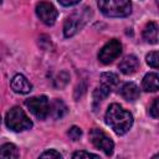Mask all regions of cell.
<instances>
[{
  "label": "cell",
  "instance_id": "603a6c76",
  "mask_svg": "<svg viewBox=\"0 0 159 159\" xmlns=\"http://www.w3.org/2000/svg\"><path fill=\"white\" fill-rule=\"evenodd\" d=\"M81 0H58V2L63 6H72V5H76L78 4Z\"/></svg>",
  "mask_w": 159,
  "mask_h": 159
},
{
  "label": "cell",
  "instance_id": "9a60e30c",
  "mask_svg": "<svg viewBox=\"0 0 159 159\" xmlns=\"http://www.w3.org/2000/svg\"><path fill=\"white\" fill-rule=\"evenodd\" d=\"M19 150L12 143H5L0 147V158H19Z\"/></svg>",
  "mask_w": 159,
  "mask_h": 159
},
{
  "label": "cell",
  "instance_id": "6da1fadb",
  "mask_svg": "<svg viewBox=\"0 0 159 159\" xmlns=\"http://www.w3.org/2000/svg\"><path fill=\"white\" fill-rule=\"evenodd\" d=\"M106 123L113 129V132L118 135L125 134L130 127L133 125V116L130 112L125 111L120 104L112 103L104 116Z\"/></svg>",
  "mask_w": 159,
  "mask_h": 159
},
{
  "label": "cell",
  "instance_id": "8fae6325",
  "mask_svg": "<svg viewBox=\"0 0 159 159\" xmlns=\"http://www.w3.org/2000/svg\"><path fill=\"white\" fill-rule=\"evenodd\" d=\"M119 93H120V96H122L125 101H130V102L138 99L139 96H140L139 87H138L135 83H133V82H127V83H124V84L120 87Z\"/></svg>",
  "mask_w": 159,
  "mask_h": 159
},
{
  "label": "cell",
  "instance_id": "d6986e66",
  "mask_svg": "<svg viewBox=\"0 0 159 159\" xmlns=\"http://www.w3.org/2000/svg\"><path fill=\"white\" fill-rule=\"evenodd\" d=\"M67 134H68V137H70L72 140H78V139L82 137V130H81L80 127H77V125H72V127L68 129Z\"/></svg>",
  "mask_w": 159,
  "mask_h": 159
},
{
  "label": "cell",
  "instance_id": "30bf717a",
  "mask_svg": "<svg viewBox=\"0 0 159 159\" xmlns=\"http://www.w3.org/2000/svg\"><path fill=\"white\" fill-rule=\"evenodd\" d=\"M118 67H119L122 73L133 75L134 72H137V70L139 67V60L134 55H127L125 57L122 58V61L119 62Z\"/></svg>",
  "mask_w": 159,
  "mask_h": 159
},
{
  "label": "cell",
  "instance_id": "ffe728a7",
  "mask_svg": "<svg viewBox=\"0 0 159 159\" xmlns=\"http://www.w3.org/2000/svg\"><path fill=\"white\" fill-rule=\"evenodd\" d=\"M72 158L73 159H77V158H99V155L97 154H93V153H89V152H84V150H80V152H75L72 154Z\"/></svg>",
  "mask_w": 159,
  "mask_h": 159
},
{
  "label": "cell",
  "instance_id": "277c9868",
  "mask_svg": "<svg viewBox=\"0 0 159 159\" xmlns=\"http://www.w3.org/2000/svg\"><path fill=\"white\" fill-rule=\"evenodd\" d=\"M5 123H6L7 128L14 132H24L32 127L31 119L27 117V114L24 112V109H21L17 106L12 107L6 113Z\"/></svg>",
  "mask_w": 159,
  "mask_h": 159
},
{
  "label": "cell",
  "instance_id": "44dd1931",
  "mask_svg": "<svg viewBox=\"0 0 159 159\" xmlns=\"http://www.w3.org/2000/svg\"><path fill=\"white\" fill-rule=\"evenodd\" d=\"M40 158H55V159H61L62 155H61L57 150L50 149V150H46V152H43L42 154H40Z\"/></svg>",
  "mask_w": 159,
  "mask_h": 159
},
{
  "label": "cell",
  "instance_id": "8992f818",
  "mask_svg": "<svg viewBox=\"0 0 159 159\" xmlns=\"http://www.w3.org/2000/svg\"><path fill=\"white\" fill-rule=\"evenodd\" d=\"M89 139L92 142V144L101 149L106 155H112L113 154V149H114V143L113 140L102 130L98 128H93L89 132Z\"/></svg>",
  "mask_w": 159,
  "mask_h": 159
},
{
  "label": "cell",
  "instance_id": "5bb4252c",
  "mask_svg": "<svg viewBox=\"0 0 159 159\" xmlns=\"http://www.w3.org/2000/svg\"><path fill=\"white\" fill-rule=\"evenodd\" d=\"M67 113V107L61 99H55L52 103H50V114L55 119L62 118Z\"/></svg>",
  "mask_w": 159,
  "mask_h": 159
},
{
  "label": "cell",
  "instance_id": "4fadbf2b",
  "mask_svg": "<svg viewBox=\"0 0 159 159\" xmlns=\"http://www.w3.org/2000/svg\"><path fill=\"white\" fill-rule=\"evenodd\" d=\"M158 75L154 72L147 73L142 81V87L145 92H157L158 91Z\"/></svg>",
  "mask_w": 159,
  "mask_h": 159
},
{
  "label": "cell",
  "instance_id": "3957f363",
  "mask_svg": "<svg viewBox=\"0 0 159 159\" xmlns=\"http://www.w3.org/2000/svg\"><path fill=\"white\" fill-rule=\"evenodd\" d=\"M89 16H91V9L87 6H84L81 10H77L72 15H70L63 25L65 37H72L73 35H76L88 21Z\"/></svg>",
  "mask_w": 159,
  "mask_h": 159
},
{
  "label": "cell",
  "instance_id": "52a82bcc",
  "mask_svg": "<svg viewBox=\"0 0 159 159\" xmlns=\"http://www.w3.org/2000/svg\"><path fill=\"white\" fill-rule=\"evenodd\" d=\"M122 53V43L117 39L109 40L98 52V60L103 65H108L118 58Z\"/></svg>",
  "mask_w": 159,
  "mask_h": 159
},
{
  "label": "cell",
  "instance_id": "5b68a950",
  "mask_svg": "<svg viewBox=\"0 0 159 159\" xmlns=\"http://www.w3.org/2000/svg\"><path fill=\"white\" fill-rule=\"evenodd\" d=\"M25 104L30 109V112L39 119L43 120L50 114V102L46 96L31 97L25 101Z\"/></svg>",
  "mask_w": 159,
  "mask_h": 159
},
{
  "label": "cell",
  "instance_id": "7402d4cb",
  "mask_svg": "<svg viewBox=\"0 0 159 159\" xmlns=\"http://www.w3.org/2000/svg\"><path fill=\"white\" fill-rule=\"evenodd\" d=\"M158 103H159V98H155V99H154V102H153V104H152V107H150V109H149V114H150L154 119H157V118H158V116H159Z\"/></svg>",
  "mask_w": 159,
  "mask_h": 159
},
{
  "label": "cell",
  "instance_id": "2e32d148",
  "mask_svg": "<svg viewBox=\"0 0 159 159\" xmlns=\"http://www.w3.org/2000/svg\"><path fill=\"white\" fill-rule=\"evenodd\" d=\"M99 80H101L99 83L107 86V87L111 88V89H113V88L118 84V81H119L118 76H117L116 73H113V72H104V73H102Z\"/></svg>",
  "mask_w": 159,
  "mask_h": 159
},
{
  "label": "cell",
  "instance_id": "9c48e42d",
  "mask_svg": "<svg viewBox=\"0 0 159 159\" xmlns=\"http://www.w3.org/2000/svg\"><path fill=\"white\" fill-rule=\"evenodd\" d=\"M11 88L20 94H26L30 93L32 89V84L30 83V81L21 73H17L12 77L11 80Z\"/></svg>",
  "mask_w": 159,
  "mask_h": 159
},
{
  "label": "cell",
  "instance_id": "7a4b0ae2",
  "mask_svg": "<svg viewBox=\"0 0 159 159\" xmlns=\"http://www.w3.org/2000/svg\"><path fill=\"white\" fill-rule=\"evenodd\" d=\"M97 6L107 17H125L132 12L130 0H98Z\"/></svg>",
  "mask_w": 159,
  "mask_h": 159
},
{
  "label": "cell",
  "instance_id": "ac0fdd59",
  "mask_svg": "<svg viewBox=\"0 0 159 159\" xmlns=\"http://www.w3.org/2000/svg\"><path fill=\"white\" fill-rule=\"evenodd\" d=\"M145 60H147V63H148L150 67L158 68V65H159V53H158V51H152V52H149V53L147 55Z\"/></svg>",
  "mask_w": 159,
  "mask_h": 159
},
{
  "label": "cell",
  "instance_id": "ba28073f",
  "mask_svg": "<svg viewBox=\"0 0 159 159\" xmlns=\"http://www.w3.org/2000/svg\"><path fill=\"white\" fill-rule=\"evenodd\" d=\"M36 15L37 17L45 24V25H53L55 21L57 20L58 12L56 7L47 1H41L36 5Z\"/></svg>",
  "mask_w": 159,
  "mask_h": 159
},
{
  "label": "cell",
  "instance_id": "7c38bea8",
  "mask_svg": "<svg viewBox=\"0 0 159 159\" xmlns=\"http://www.w3.org/2000/svg\"><path fill=\"white\" fill-rule=\"evenodd\" d=\"M143 37L149 43H157L158 42V24L154 21H150L145 25L143 30Z\"/></svg>",
  "mask_w": 159,
  "mask_h": 159
},
{
  "label": "cell",
  "instance_id": "e0dca14e",
  "mask_svg": "<svg viewBox=\"0 0 159 159\" xmlns=\"http://www.w3.org/2000/svg\"><path fill=\"white\" fill-rule=\"evenodd\" d=\"M111 92H112V89H111V88H108L107 86H104V84L99 83V86H97V87H96V89L93 91V99H94V102H96V103H98V102H101V101L106 99V98L109 96V93H111Z\"/></svg>",
  "mask_w": 159,
  "mask_h": 159
}]
</instances>
